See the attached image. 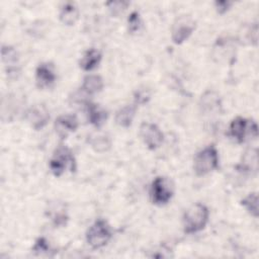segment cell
<instances>
[{"mask_svg":"<svg viewBox=\"0 0 259 259\" xmlns=\"http://www.w3.org/2000/svg\"><path fill=\"white\" fill-rule=\"evenodd\" d=\"M101 59H102L101 53L97 49L91 48L84 53V55L82 56L79 62V66L83 71L90 72L94 70L96 67H98V65L101 62Z\"/></svg>","mask_w":259,"mask_h":259,"instance_id":"4fadbf2b","label":"cell"},{"mask_svg":"<svg viewBox=\"0 0 259 259\" xmlns=\"http://www.w3.org/2000/svg\"><path fill=\"white\" fill-rule=\"evenodd\" d=\"M219 152L214 145H208L196 153L193 159V170L197 176H204L219 167Z\"/></svg>","mask_w":259,"mask_h":259,"instance_id":"7a4b0ae2","label":"cell"},{"mask_svg":"<svg viewBox=\"0 0 259 259\" xmlns=\"http://www.w3.org/2000/svg\"><path fill=\"white\" fill-rule=\"evenodd\" d=\"M237 167L244 172H257V170H258V151H257V149L248 150L243 157V161Z\"/></svg>","mask_w":259,"mask_h":259,"instance_id":"ac0fdd59","label":"cell"},{"mask_svg":"<svg viewBox=\"0 0 259 259\" xmlns=\"http://www.w3.org/2000/svg\"><path fill=\"white\" fill-rule=\"evenodd\" d=\"M57 79V75L54 68L49 63H41L36 67L35 70V81L36 85L44 89L51 87Z\"/></svg>","mask_w":259,"mask_h":259,"instance_id":"8fae6325","label":"cell"},{"mask_svg":"<svg viewBox=\"0 0 259 259\" xmlns=\"http://www.w3.org/2000/svg\"><path fill=\"white\" fill-rule=\"evenodd\" d=\"M174 194V185L172 181L164 176H157L151 184L150 196L156 205L167 204Z\"/></svg>","mask_w":259,"mask_h":259,"instance_id":"5b68a950","label":"cell"},{"mask_svg":"<svg viewBox=\"0 0 259 259\" xmlns=\"http://www.w3.org/2000/svg\"><path fill=\"white\" fill-rule=\"evenodd\" d=\"M91 145L95 151L104 152L107 150V148L110 147V142L106 137H97L92 140Z\"/></svg>","mask_w":259,"mask_h":259,"instance_id":"cb8c5ba5","label":"cell"},{"mask_svg":"<svg viewBox=\"0 0 259 259\" xmlns=\"http://www.w3.org/2000/svg\"><path fill=\"white\" fill-rule=\"evenodd\" d=\"M49 166L51 172L56 177H60L66 171V169H69L71 172L76 170V160L68 147L60 145L55 150L53 157L49 162Z\"/></svg>","mask_w":259,"mask_h":259,"instance_id":"3957f363","label":"cell"},{"mask_svg":"<svg viewBox=\"0 0 259 259\" xmlns=\"http://www.w3.org/2000/svg\"><path fill=\"white\" fill-rule=\"evenodd\" d=\"M103 86H104V82L101 76L96 74H90L84 77L81 90L87 95H94L100 92Z\"/></svg>","mask_w":259,"mask_h":259,"instance_id":"5bb4252c","label":"cell"},{"mask_svg":"<svg viewBox=\"0 0 259 259\" xmlns=\"http://www.w3.org/2000/svg\"><path fill=\"white\" fill-rule=\"evenodd\" d=\"M242 206L254 218H258V195L256 192H250L241 200Z\"/></svg>","mask_w":259,"mask_h":259,"instance_id":"ffe728a7","label":"cell"},{"mask_svg":"<svg viewBox=\"0 0 259 259\" xmlns=\"http://www.w3.org/2000/svg\"><path fill=\"white\" fill-rule=\"evenodd\" d=\"M229 135L238 144H242L246 141L248 136L253 138L258 137V126L254 120H249L242 116H237L230 123Z\"/></svg>","mask_w":259,"mask_h":259,"instance_id":"8992f818","label":"cell"},{"mask_svg":"<svg viewBox=\"0 0 259 259\" xmlns=\"http://www.w3.org/2000/svg\"><path fill=\"white\" fill-rule=\"evenodd\" d=\"M209 218V210L203 203L197 202L189 206L182 217L183 232L187 235L202 231Z\"/></svg>","mask_w":259,"mask_h":259,"instance_id":"6da1fadb","label":"cell"},{"mask_svg":"<svg viewBox=\"0 0 259 259\" xmlns=\"http://www.w3.org/2000/svg\"><path fill=\"white\" fill-rule=\"evenodd\" d=\"M112 238V231L105 220H96L86 232V242L92 249H100L108 244Z\"/></svg>","mask_w":259,"mask_h":259,"instance_id":"277c9868","label":"cell"},{"mask_svg":"<svg viewBox=\"0 0 259 259\" xmlns=\"http://www.w3.org/2000/svg\"><path fill=\"white\" fill-rule=\"evenodd\" d=\"M137 105H124L119 108L115 113V122L117 125L121 127H128L131 126L134 117L136 115Z\"/></svg>","mask_w":259,"mask_h":259,"instance_id":"2e32d148","label":"cell"},{"mask_svg":"<svg viewBox=\"0 0 259 259\" xmlns=\"http://www.w3.org/2000/svg\"><path fill=\"white\" fill-rule=\"evenodd\" d=\"M140 137L150 150L158 149L164 141V134L157 124L152 122H143L141 124Z\"/></svg>","mask_w":259,"mask_h":259,"instance_id":"52a82bcc","label":"cell"},{"mask_svg":"<svg viewBox=\"0 0 259 259\" xmlns=\"http://www.w3.org/2000/svg\"><path fill=\"white\" fill-rule=\"evenodd\" d=\"M106 6L108 7V9H109V11L111 12L112 15H118L126 9V7L128 6V2L111 1V2H107Z\"/></svg>","mask_w":259,"mask_h":259,"instance_id":"7402d4cb","label":"cell"},{"mask_svg":"<svg viewBox=\"0 0 259 259\" xmlns=\"http://www.w3.org/2000/svg\"><path fill=\"white\" fill-rule=\"evenodd\" d=\"M195 28L194 22L186 17H181L173 24L171 31V38L175 45L184 42L193 32Z\"/></svg>","mask_w":259,"mask_h":259,"instance_id":"ba28073f","label":"cell"},{"mask_svg":"<svg viewBox=\"0 0 259 259\" xmlns=\"http://www.w3.org/2000/svg\"><path fill=\"white\" fill-rule=\"evenodd\" d=\"M32 251L36 254H44V253L48 254L51 251V247L47 239L44 237H40L35 241L32 247Z\"/></svg>","mask_w":259,"mask_h":259,"instance_id":"603a6c76","label":"cell"},{"mask_svg":"<svg viewBox=\"0 0 259 259\" xmlns=\"http://www.w3.org/2000/svg\"><path fill=\"white\" fill-rule=\"evenodd\" d=\"M25 118L32 128L39 131L47 125L50 114L45 105H33L25 112Z\"/></svg>","mask_w":259,"mask_h":259,"instance_id":"9c48e42d","label":"cell"},{"mask_svg":"<svg viewBox=\"0 0 259 259\" xmlns=\"http://www.w3.org/2000/svg\"><path fill=\"white\" fill-rule=\"evenodd\" d=\"M59 18L66 25H74L79 18V10L74 3H65L59 13Z\"/></svg>","mask_w":259,"mask_h":259,"instance_id":"e0dca14e","label":"cell"},{"mask_svg":"<svg viewBox=\"0 0 259 259\" xmlns=\"http://www.w3.org/2000/svg\"><path fill=\"white\" fill-rule=\"evenodd\" d=\"M150 95L146 91H139L137 92V95L135 97L136 104H144L147 102V100L150 98Z\"/></svg>","mask_w":259,"mask_h":259,"instance_id":"484cf974","label":"cell"},{"mask_svg":"<svg viewBox=\"0 0 259 259\" xmlns=\"http://www.w3.org/2000/svg\"><path fill=\"white\" fill-rule=\"evenodd\" d=\"M142 26V20L138 11H133L127 18V27L131 33H135L140 30Z\"/></svg>","mask_w":259,"mask_h":259,"instance_id":"44dd1931","label":"cell"},{"mask_svg":"<svg viewBox=\"0 0 259 259\" xmlns=\"http://www.w3.org/2000/svg\"><path fill=\"white\" fill-rule=\"evenodd\" d=\"M85 106L88 121L96 128H100L106 122V119L108 117L107 111L98 104L90 101H87L85 103Z\"/></svg>","mask_w":259,"mask_h":259,"instance_id":"7c38bea8","label":"cell"},{"mask_svg":"<svg viewBox=\"0 0 259 259\" xmlns=\"http://www.w3.org/2000/svg\"><path fill=\"white\" fill-rule=\"evenodd\" d=\"M199 106L204 112H217L220 111L222 107V102L220 96L215 92L207 91L201 96Z\"/></svg>","mask_w":259,"mask_h":259,"instance_id":"9a60e30c","label":"cell"},{"mask_svg":"<svg viewBox=\"0 0 259 259\" xmlns=\"http://www.w3.org/2000/svg\"><path fill=\"white\" fill-rule=\"evenodd\" d=\"M1 56L3 63L8 66V73H14L17 71L16 64L18 63V53L10 46H3L1 50Z\"/></svg>","mask_w":259,"mask_h":259,"instance_id":"d6986e66","label":"cell"},{"mask_svg":"<svg viewBox=\"0 0 259 259\" xmlns=\"http://www.w3.org/2000/svg\"><path fill=\"white\" fill-rule=\"evenodd\" d=\"M232 5H233V2H230V1H215L214 2V7L219 14L226 13L231 8Z\"/></svg>","mask_w":259,"mask_h":259,"instance_id":"d4e9b609","label":"cell"},{"mask_svg":"<svg viewBox=\"0 0 259 259\" xmlns=\"http://www.w3.org/2000/svg\"><path fill=\"white\" fill-rule=\"evenodd\" d=\"M79 126V120L74 114L60 115L55 121L56 134L61 139H66L69 134L77 131Z\"/></svg>","mask_w":259,"mask_h":259,"instance_id":"30bf717a","label":"cell"}]
</instances>
